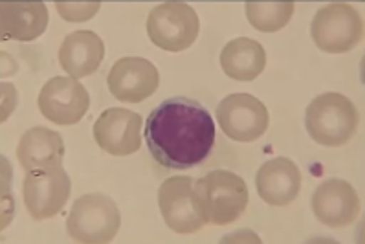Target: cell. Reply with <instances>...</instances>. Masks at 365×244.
<instances>
[{
    "instance_id": "6da1fadb",
    "label": "cell",
    "mask_w": 365,
    "mask_h": 244,
    "mask_svg": "<svg viewBox=\"0 0 365 244\" xmlns=\"http://www.w3.org/2000/svg\"><path fill=\"white\" fill-rule=\"evenodd\" d=\"M143 138L160 166L182 171L197 167L210 156L215 146V123L204 105L173 96L150 112Z\"/></svg>"
},
{
    "instance_id": "7a4b0ae2",
    "label": "cell",
    "mask_w": 365,
    "mask_h": 244,
    "mask_svg": "<svg viewBox=\"0 0 365 244\" xmlns=\"http://www.w3.org/2000/svg\"><path fill=\"white\" fill-rule=\"evenodd\" d=\"M191 202L204 224L228 226L246 211L248 188L235 173L215 169L193 182Z\"/></svg>"
},
{
    "instance_id": "3957f363",
    "label": "cell",
    "mask_w": 365,
    "mask_h": 244,
    "mask_svg": "<svg viewBox=\"0 0 365 244\" xmlns=\"http://www.w3.org/2000/svg\"><path fill=\"white\" fill-rule=\"evenodd\" d=\"M358 121L360 116L354 103L338 92L318 96L305 112V127L310 138L325 147L345 146L356 134Z\"/></svg>"
},
{
    "instance_id": "277c9868",
    "label": "cell",
    "mask_w": 365,
    "mask_h": 244,
    "mask_svg": "<svg viewBox=\"0 0 365 244\" xmlns=\"http://www.w3.org/2000/svg\"><path fill=\"white\" fill-rule=\"evenodd\" d=\"M121 217L110 197L91 193L73 202L66 230L73 240L85 244L110 243L120 230Z\"/></svg>"
},
{
    "instance_id": "5b68a950",
    "label": "cell",
    "mask_w": 365,
    "mask_h": 244,
    "mask_svg": "<svg viewBox=\"0 0 365 244\" xmlns=\"http://www.w3.org/2000/svg\"><path fill=\"white\" fill-rule=\"evenodd\" d=\"M310 34L322 51L345 54L364 41V19L347 2H331L314 15Z\"/></svg>"
},
{
    "instance_id": "8992f818",
    "label": "cell",
    "mask_w": 365,
    "mask_h": 244,
    "mask_svg": "<svg viewBox=\"0 0 365 244\" xmlns=\"http://www.w3.org/2000/svg\"><path fill=\"white\" fill-rule=\"evenodd\" d=\"M200 31L198 15L187 2L169 0L150 9L147 35L150 43L165 51H184L197 41Z\"/></svg>"
},
{
    "instance_id": "52a82bcc",
    "label": "cell",
    "mask_w": 365,
    "mask_h": 244,
    "mask_svg": "<svg viewBox=\"0 0 365 244\" xmlns=\"http://www.w3.org/2000/svg\"><path fill=\"white\" fill-rule=\"evenodd\" d=\"M217 121L233 141L250 143L267 133L270 114L264 103L254 96L237 92L224 98L217 107Z\"/></svg>"
},
{
    "instance_id": "ba28073f",
    "label": "cell",
    "mask_w": 365,
    "mask_h": 244,
    "mask_svg": "<svg viewBox=\"0 0 365 244\" xmlns=\"http://www.w3.org/2000/svg\"><path fill=\"white\" fill-rule=\"evenodd\" d=\"M70 189L72 182L63 166H52L26 173L22 182V197L31 217L44 220L65 208Z\"/></svg>"
},
{
    "instance_id": "9c48e42d",
    "label": "cell",
    "mask_w": 365,
    "mask_h": 244,
    "mask_svg": "<svg viewBox=\"0 0 365 244\" xmlns=\"http://www.w3.org/2000/svg\"><path fill=\"white\" fill-rule=\"evenodd\" d=\"M91 107L85 86L68 77H53L44 83L39 94V108L46 120L57 125H76Z\"/></svg>"
},
{
    "instance_id": "30bf717a",
    "label": "cell",
    "mask_w": 365,
    "mask_h": 244,
    "mask_svg": "<svg viewBox=\"0 0 365 244\" xmlns=\"http://www.w3.org/2000/svg\"><path fill=\"white\" fill-rule=\"evenodd\" d=\"M142 118L127 108L110 107L94 123V140L112 156H129L142 146Z\"/></svg>"
},
{
    "instance_id": "8fae6325",
    "label": "cell",
    "mask_w": 365,
    "mask_h": 244,
    "mask_svg": "<svg viewBox=\"0 0 365 244\" xmlns=\"http://www.w3.org/2000/svg\"><path fill=\"white\" fill-rule=\"evenodd\" d=\"M110 94L125 103H140L155 94L160 85L158 68L143 57L116 61L107 77Z\"/></svg>"
},
{
    "instance_id": "7c38bea8",
    "label": "cell",
    "mask_w": 365,
    "mask_h": 244,
    "mask_svg": "<svg viewBox=\"0 0 365 244\" xmlns=\"http://www.w3.org/2000/svg\"><path fill=\"white\" fill-rule=\"evenodd\" d=\"M360 197L349 182L329 178L312 195V211L319 223L331 228L351 226L360 213Z\"/></svg>"
},
{
    "instance_id": "4fadbf2b",
    "label": "cell",
    "mask_w": 365,
    "mask_h": 244,
    "mask_svg": "<svg viewBox=\"0 0 365 244\" xmlns=\"http://www.w3.org/2000/svg\"><path fill=\"white\" fill-rule=\"evenodd\" d=\"M191 176H171L158 189V205L163 220L173 231L184 235L204 228V220L198 217L191 202Z\"/></svg>"
},
{
    "instance_id": "5bb4252c",
    "label": "cell",
    "mask_w": 365,
    "mask_h": 244,
    "mask_svg": "<svg viewBox=\"0 0 365 244\" xmlns=\"http://www.w3.org/2000/svg\"><path fill=\"white\" fill-rule=\"evenodd\" d=\"M299 167L290 158L277 156L262 163L255 176L259 197L270 205H288L296 200L301 189Z\"/></svg>"
},
{
    "instance_id": "9a60e30c",
    "label": "cell",
    "mask_w": 365,
    "mask_h": 244,
    "mask_svg": "<svg viewBox=\"0 0 365 244\" xmlns=\"http://www.w3.org/2000/svg\"><path fill=\"white\" fill-rule=\"evenodd\" d=\"M105 57V44L98 34L91 30L73 31L61 44V68L72 77H86L99 68Z\"/></svg>"
},
{
    "instance_id": "2e32d148",
    "label": "cell",
    "mask_w": 365,
    "mask_h": 244,
    "mask_svg": "<svg viewBox=\"0 0 365 244\" xmlns=\"http://www.w3.org/2000/svg\"><path fill=\"white\" fill-rule=\"evenodd\" d=\"M17 158L26 173L61 166L65 158V141H63V136L52 128L31 127L21 136Z\"/></svg>"
},
{
    "instance_id": "e0dca14e",
    "label": "cell",
    "mask_w": 365,
    "mask_h": 244,
    "mask_svg": "<svg viewBox=\"0 0 365 244\" xmlns=\"http://www.w3.org/2000/svg\"><path fill=\"white\" fill-rule=\"evenodd\" d=\"M48 9L44 2H2L0 4V34L2 39L34 41L44 34Z\"/></svg>"
},
{
    "instance_id": "ac0fdd59",
    "label": "cell",
    "mask_w": 365,
    "mask_h": 244,
    "mask_svg": "<svg viewBox=\"0 0 365 244\" xmlns=\"http://www.w3.org/2000/svg\"><path fill=\"white\" fill-rule=\"evenodd\" d=\"M220 66L230 79L254 81L267 66V51L262 44L254 39H233L222 48Z\"/></svg>"
},
{
    "instance_id": "d6986e66",
    "label": "cell",
    "mask_w": 365,
    "mask_h": 244,
    "mask_svg": "<svg viewBox=\"0 0 365 244\" xmlns=\"http://www.w3.org/2000/svg\"><path fill=\"white\" fill-rule=\"evenodd\" d=\"M246 17H248L250 24L254 26L255 30L264 31V34H272V31H279L281 28L290 22L294 15V4L292 0H283V2H255L250 0L246 2Z\"/></svg>"
},
{
    "instance_id": "ffe728a7",
    "label": "cell",
    "mask_w": 365,
    "mask_h": 244,
    "mask_svg": "<svg viewBox=\"0 0 365 244\" xmlns=\"http://www.w3.org/2000/svg\"><path fill=\"white\" fill-rule=\"evenodd\" d=\"M56 8L59 15L68 22H85L92 19L101 8L99 0L92 2H56Z\"/></svg>"
}]
</instances>
